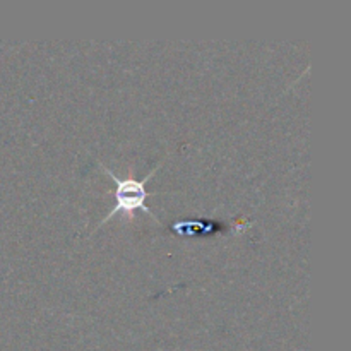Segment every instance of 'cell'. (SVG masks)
<instances>
[{
    "instance_id": "cell-1",
    "label": "cell",
    "mask_w": 351,
    "mask_h": 351,
    "mask_svg": "<svg viewBox=\"0 0 351 351\" xmlns=\"http://www.w3.org/2000/svg\"><path fill=\"white\" fill-rule=\"evenodd\" d=\"M101 168L110 175V177H112V180L115 182V185H117L115 192H113V195H115V206H113L112 211H110L108 215L101 219V221H99V225L96 226L95 232L98 228H101L105 223H108L110 219H112L115 215H119V213H123V215H127V216H134V213H136L137 209H141V211H144L146 215H149L151 218L158 223V225H161L160 219H158L156 216L151 213V209L146 206V199L149 197V195H153V192L146 191V184H147V180L153 177L154 171L160 168V165H156V167L149 171V175H147L146 178H141V180L134 178L132 170L129 171V177L127 178H119L117 175H113L112 170H108L105 165H101Z\"/></svg>"
}]
</instances>
